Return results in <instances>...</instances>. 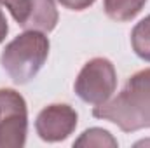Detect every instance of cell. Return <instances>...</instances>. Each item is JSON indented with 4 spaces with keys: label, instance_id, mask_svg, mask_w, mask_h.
Masks as SVG:
<instances>
[{
    "label": "cell",
    "instance_id": "6da1fadb",
    "mask_svg": "<svg viewBox=\"0 0 150 148\" xmlns=\"http://www.w3.org/2000/svg\"><path fill=\"white\" fill-rule=\"evenodd\" d=\"M93 117L115 124L122 132L150 127V68L129 77L124 89L103 105L94 106Z\"/></svg>",
    "mask_w": 150,
    "mask_h": 148
},
{
    "label": "cell",
    "instance_id": "7a4b0ae2",
    "mask_svg": "<svg viewBox=\"0 0 150 148\" xmlns=\"http://www.w3.org/2000/svg\"><path fill=\"white\" fill-rule=\"evenodd\" d=\"M49 47V38L44 32L25 30L5 45L0 56V65L14 84H28L45 65Z\"/></svg>",
    "mask_w": 150,
    "mask_h": 148
},
{
    "label": "cell",
    "instance_id": "3957f363",
    "mask_svg": "<svg viewBox=\"0 0 150 148\" xmlns=\"http://www.w3.org/2000/svg\"><path fill=\"white\" fill-rule=\"evenodd\" d=\"M75 94L87 105L98 106L107 103L117 89V72L110 59H89L75 78Z\"/></svg>",
    "mask_w": 150,
    "mask_h": 148
},
{
    "label": "cell",
    "instance_id": "277c9868",
    "mask_svg": "<svg viewBox=\"0 0 150 148\" xmlns=\"http://www.w3.org/2000/svg\"><path fill=\"white\" fill-rule=\"evenodd\" d=\"M28 134V108L14 89H0V148H21Z\"/></svg>",
    "mask_w": 150,
    "mask_h": 148
},
{
    "label": "cell",
    "instance_id": "5b68a950",
    "mask_svg": "<svg viewBox=\"0 0 150 148\" xmlns=\"http://www.w3.org/2000/svg\"><path fill=\"white\" fill-rule=\"evenodd\" d=\"M79 124L77 111L65 103L49 105L37 115L35 131L38 138L47 143H59L65 141L70 134H74Z\"/></svg>",
    "mask_w": 150,
    "mask_h": 148
},
{
    "label": "cell",
    "instance_id": "8992f818",
    "mask_svg": "<svg viewBox=\"0 0 150 148\" xmlns=\"http://www.w3.org/2000/svg\"><path fill=\"white\" fill-rule=\"evenodd\" d=\"M58 19H59V16H58V9H56L54 0H33L28 21L23 28L49 33L56 28Z\"/></svg>",
    "mask_w": 150,
    "mask_h": 148
},
{
    "label": "cell",
    "instance_id": "52a82bcc",
    "mask_svg": "<svg viewBox=\"0 0 150 148\" xmlns=\"http://www.w3.org/2000/svg\"><path fill=\"white\" fill-rule=\"evenodd\" d=\"M145 4L147 0H103V9L112 21L126 23L134 19L142 12Z\"/></svg>",
    "mask_w": 150,
    "mask_h": 148
},
{
    "label": "cell",
    "instance_id": "ba28073f",
    "mask_svg": "<svg viewBox=\"0 0 150 148\" xmlns=\"http://www.w3.org/2000/svg\"><path fill=\"white\" fill-rule=\"evenodd\" d=\"M131 45L140 59L150 63V14L134 25L131 32Z\"/></svg>",
    "mask_w": 150,
    "mask_h": 148
},
{
    "label": "cell",
    "instance_id": "9c48e42d",
    "mask_svg": "<svg viewBox=\"0 0 150 148\" xmlns=\"http://www.w3.org/2000/svg\"><path fill=\"white\" fill-rule=\"evenodd\" d=\"M74 147H87V148H117L119 143L117 140L113 138L112 134L107 131V129H101V127H91V129H86L80 138H77L74 143Z\"/></svg>",
    "mask_w": 150,
    "mask_h": 148
},
{
    "label": "cell",
    "instance_id": "30bf717a",
    "mask_svg": "<svg viewBox=\"0 0 150 148\" xmlns=\"http://www.w3.org/2000/svg\"><path fill=\"white\" fill-rule=\"evenodd\" d=\"M32 2L33 0H0V5H4L11 12L14 21L23 28L28 21L30 11H32Z\"/></svg>",
    "mask_w": 150,
    "mask_h": 148
},
{
    "label": "cell",
    "instance_id": "8fae6325",
    "mask_svg": "<svg viewBox=\"0 0 150 148\" xmlns=\"http://www.w3.org/2000/svg\"><path fill=\"white\" fill-rule=\"evenodd\" d=\"M63 7L70 9V11H86L89 9L96 0H58Z\"/></svg>",
    "mask_w": 150,
    "mask_h": 148
},
{
    "label": "cell",
    "instance_id": "7c38bea8",
    "mask_svg": "<svg viewBox=\"0 0 150 148\" xmlns=\"http://www.w3.org/2000/svg\"><path fill=\"white\" fill-rule=\"evenodd\" d=\"M7 33H9V25H7L5 14H4V12H2V9H0V44L5 40Z\"/></svg>",
    "mask_w": 150,
    "mask_h": 148
}]
</instances>
